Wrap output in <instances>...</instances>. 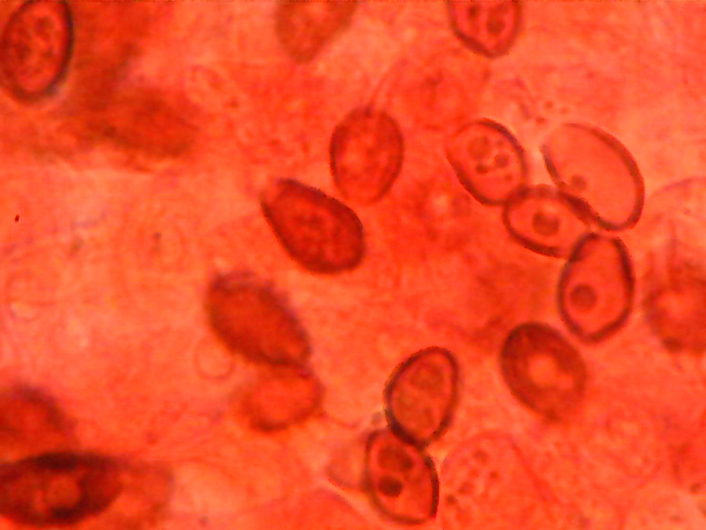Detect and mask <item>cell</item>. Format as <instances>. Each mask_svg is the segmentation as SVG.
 Returning <instances> with one entry per match:
<instances>
[{"mask_svg": "<svg viewBox=\"0 0 706 530\" xmlns=\"http://www.w3.org/2000/svg\"><path fill=\"white\" fill-rule=\"evenodd\" d=\"M117 460L95 453L48 451L0 467V513L30 528L80 524L107 511L124 487Z\"/></svg>", "mask_w": 706, "mask_h": 530, "instance_id": "6da1fadb", "label": "cell"}, {"mask_svg": "<svg viewBox=\"0 0 706 530\" xmlns=\"http://www.w3.org/2000/svg\"><path fill=\"white\" fill-rule=\"evenodd\" d=\"M209 325L230 352L267 366L293 362L302 335L296 320L273 288L246 273L223 274L209 287Z\"/></svg>", "mask_w": 706, "mask_h": 530, "instance_id": "7a4b0ae2", "label": "cell"}, {"mask_svg": "<svg viewBox=\"0 0 706 530\" xmlns=\"http://www.w3.org/2000/svg\"><path fill=\"white\" fill-rule=\"evenodd\" d=\"M261 208L280 243L294 259L318 271L352 266L363 248L354 213L319 190L291 179L263 194Z\"/></svg>", "mask_w": 706, "mask_h": 530, "instance_id": "3957f363", "label": "cell"}, {"mask_svg": "<svg viewBox=\"0 0 706 530\" xmlns=\"http://www.w3.org/2000/svg\"><path fill=\"white\" fill-rule=\"evenodd\" d=\"M72 44V18L67 4L27 3L12 17L2 39L5 84L21 98L48 95L63 77Z\"/></svg>", "mask_w": 706, "mask_h": 530, "instance_id": "277c9868", "label": "cell"}, {"mask_svg": "<svg viewBox=\"0 0 706 530\" xmlns=\"http://www.w3.org/2000/svg\"><path fill=\"white\" fill-rule=\"evenodd\" d=\"M402 138L396 122L376 109L349 114L332 138L331 157L341 183L353 184L361 194L381 193L400 165ZM358 192V193H359Z\"/></svg>", "mask_w": 706, "mask_h": 530, "instance_id": "5b68a950", "label": "cell"}, {"mask_svg": "<svg viewBox=\"0 0 706 530\" xmlns=\"http://www.w3.org/2000/svg\"><path fill=\"white\" fill-rule=\"evenodd\" d=\"M354 1H281L274 28L286 54L298 62L313 59L350 23Z\"/></svg>", "mask_w": 706, "mask_h": 530, "instance_id": "8992f818", "label": "cell"}, {"mask_svg": "<svg viewBox=\"0 0 706 530\" xmlns=\"http://www.w3.org/2000/svg\"><path fill=\"white\" fill-rule=\"evenodd\" d=\"M1 432L6 440L32 444L66 436L69 422L57 404L43 391L29 386H17L2 394Z\"/></svg>", "mask_w": 706, "mask_h": 530, "instance_id": "52a82bcc", "label": "cell"}, {"mask_svg": "<svg viewBox=\"0 0 706 530\" xmlns=\"http://www.w3.org/2000/svg\"><path fill=\"white\" fill-rule=\"evenodd\" d=\"M466 6L461 17H456L460 34L480 49L493 53L503 50L511 42L517 15L512 6Z\"/></svg>", "mask_w": 706, "mask_h": 530, "instance_id": "ba28073f", "label": "cell"}]
</instances>
